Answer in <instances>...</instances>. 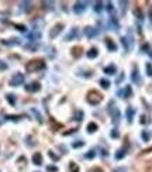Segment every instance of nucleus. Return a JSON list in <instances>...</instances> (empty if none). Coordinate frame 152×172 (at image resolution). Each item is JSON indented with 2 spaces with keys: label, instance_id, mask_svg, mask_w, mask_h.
<instances>
[{
  "label": "nucleus",
  "instance_id": "1",
  "mask_svg": "<svg viewBox=\"0 0 152 172\" xmlns=\"http://www.w3.org/2000/svg\"><path fill=\"white\" fill-rule=\"evenodd\" d=\"M44 68H45V59L44 58H33L25 65L27 72H37V71L44 69Z\"/></svg>",
  "mask_w": 152,
  "mask_h": 172
},
{
  "label": "nucleus",
  "instance_id": "2",
  "mask_svg": "<svg viewBox=\"0 0 152 172\" xmlns=\"http://www.w3.org/2000/svg\"><path fill=\"white\" fill-rule=\"evenodd\" d=\"M101 93H99L97 90H90V92H87V96H86V100L87 103H90V105H99L100 102H101Z\"/></svg>",
  "mask_w": 152,
  "mask_h": 172
},
{
  "label": "nucleus",
  "instance_id": "3",
  "mask_svg": "<svg viewBox=\"0 0 152 172\" xmlns=\"http://www.w3.org/2000/svg\"><path fill=\"white\" fill-rule=\"evenodd\" d=\"M128 150H130L128 137H125V138H124V145H123V148H121V150H118V151H117V154H116V160H121V158H124Z\"/></svg>",
  "mask_w": 152,
  "mask_h": 172
},
{
  "label": "nucleus",
  "instance_id": "4",
  "mask_svg": "<svg viewBox=\"0 0 152 172\" xmlns=\"http://www.w3.org/2000/svg\"><path fill=\"white\" fill-rule=\"evenodd\" d=\"M62 30H64V24L62 23H56L54 27L51 28V31H49V38H55Z\"/></svg>",
  "mask_w": 152,
  "mask_h": 172
},
{
  "label": "nucleus",
  "instance_id": "5",
  "mask_svg": "<svg viewBox=\"0 0 152 172\" xmlns=\"http://www.w3.org/2000/svg\"><path fill=\"white\" fill-rule=\"evenodd\" d=\"M24 82V75L23 74H16L10 79V86H18Z\"/></svg>",
  "mask_w": 152,
  "mask_h": 172
},
{
  "label": "nucleus",
  "instance_id": "6",
  "mask_svg": "<svg viewBox=\"0 0 152 172\" xmlns=\"http://www.w3.org/2000/svg\"><path fill=\"white\" fill-rule=\"evenodd\" d=\"M109 114L111 116V118H113V123H114V124H117V123L120 121V109H117V107L109 109Z\"/></svg>",
  "mask_w": 152,
  "mask_h": 172
},
{
  "label": "nucleus",
  "instance_id": "7",
  "mask_svg": "<svg viewBox=\"0 0 152 172\" xmlns=\"http://www.w3.org/2000/svg\"><path fill=\"white\" fill-rule=\"evenodd\" d=\"M99 34V30L97 28H94V27H86L85 28V35H86L87 38H93V37H96Z\"/></svg>",
  "mask_w": 152,
  "mask_h": 172
},
{
  "label": "nucleus",
  "instance_id": "8",
  "mask_svg": "<svg viewBox=\"0 0 152 172\" xmlns=\"http://www.w3.org/2000/svg\"><path fill=\"white\" fill-rule=\"evenodd\" d=\"M131 80L132 82H135V83H141V80H140V72H138V66L137 65H134L132 66V75H131Z\"/></svg>",
  "mask_w": 152,
  "mask_h": 172
},
{
  "label": "nucleus",
  "instance_id": "9",
  "mask_svg": "<svg viewBox=\"0 0 152 172\" xmlns=\"http://www.w3.org/2000/svg\"><path fill=\"white\" fill-rule=\"evenodd\" d=\"M85 9H86V3L85 1H76L75 6H73V11L76 14H80L82 11H85Z\"/></svg>",
  "mask_w": 152,
  "mask_h": 172
},
{
  "label": "nucleus",
  "instance_id": "10",
  "mask_svg": "<svg viewBox=\"0 0 152 172\" xmlns=\"http://www.w3.org/2000/svg\"><path fill=\"white\" fill-rule=\"evenodd\" d=\"M40 89H41L40 82H31L30 85L25 86V90H27V92H31V93H33V92H38Z\"/></svg>",
  "mask_w": 152,
  "mask_h": 172
},
{
  "label": "nucleus",
  "instance_id": "11",
  "mask_svg": "<svg viewBox=\"0 0 152 172\" xmlns=\"http://www.w3.org/2000/svg\"><path fill=\"white\" fill-rule=\"evenodd\" d=\"M120 95H123L124 99H128V97H131V95H132V89H131V86H125L124 92L118 90V96H120Z\"/></svg>",
  "mask_w": 152,
  "mask_h": 172
},
{
  "label": "nucleus",
  "instance_id": "12",
  "mask_svg": "<svg viewBox=\"0 0 152 172\" xmlns=\"http://www.w3.org/2000/svg\"><path fill=\"white\" fill-rule=\"evenodd\" d=\"M106 47H107L109 51H116L117 50V45L111 38H106Z\"/></svg>",
  "mask_w": 152,
  "mask_h": 172
},
{
  "label": "nucleus",
  "instance_id": "13",
  "mask_svg": "<svg viewBox=\"0 0 152 172\" xmlns=\"http://www.w3.org/2000/svg\"><path fill=\"white\" fill-rule=\"evenodd\" d=\"M86 55H87V58H90V59H94V58H96V56L99 55V50L93 47V48H90V50L87 51Z\"/></svg>",
  "mask_w": 152,
  "mask_h": 172
},
{
  "label": "nucleus",
  "instance_id": "14",
  "mask_svg": "<svg viewBox=\"0 0 152 172\" xmlns=\"http://www.w3.org/2000/svg\"><path fill=\"white\" fill-rule=\"evenodd\" d=\"M82 52H83V48H82L80 45H77V47H73V48H72V55H73L75 58L82 56Z\"/></svg>",
  "mask_w": 152,
  "mask_h": 172
},
{
  "label": "nucleus",
  "instance_id": "15",
  "mask_svg": "<svg viewBox=\"0 0 152 172\" xmlns=\"http://www.w3.org/2000/svg\"><path fill=\"white\" fill-rule=\"evenodd\" d=\"M33 162H34V165H41L42 164V155L40 152H35L33 155Z\"/></svg>",
  "mask_w": 152,
  "mask_h": 172
},
{
  "label": "nucleus",
  "instance_id": "16",
  "mask_svg": "<svg viewBox=\"0 0 152 172\" xmlns=\"http://www.w3.org/2000/svg\"><path fill=\"white\" fill-rule=\"evenodd\" d=\"M1 44H3V45H18V44H20V40H18V38H11V40H1Z\"/></svg>",
  "mask_w": 152,
  "mask_h": 172
},
{
  "label": "nucleus",
  "instance_id": "17",
  "mask_svg": "<svg viewBox=\"0 0 152 172\" xmlns=\"http://www.w3.org/2000/svg\"><path fill=\"white\" fill-rule=\"evenodd\" d=\"M109 27H111L113 30H118V21H117V19L116 17H111L109 20Z\"/></svg>",
  "mask_w": 152,
  "mask_h": 172
},
{
  "label": "nucleus",
  "instance_id": "18",
  "mask_svg": "<svg viewBox=\"0 0 152 172\" xmlns=\"http://www.w3.org/2000/svg\"><path fill=\"white\" fill-rule=\"evenodd\" d=\"M116 66L114 65H110V66H107V68H104V74H107V75H114L116 74Z\"/></svg>",
  "mask_w": 152,
  "mask_h": 172
},
{
  "label": "nucleus",
  "instance_id": "19",
  "mask_svg": "<svg viewBox=\"0 0 152 172\" xmlns=\"http://www.w3.org/2000/svg\"><path fill=\"white\" fill-rule=\"evenodd\" d=\"M151 133H149V131H147V130H145V131H142L141 133V137H142V140L145 141V142H148V141L151 140Z\"/></svg>",
  "mask_w": 152,
  "mask_h": 172
},
{
  "label": "nucleus",
  "instance_id": "20",
  "mask_svg": "<svg viewBox=\"0 0 152 172\" xmlns=\"http://www.w3.org/2000/svg\"><path fill=\"white\" fill-rule=\"evenodd\" d=\"M134 113H135V109L132 107H128L127 109V118H128V121H132V117H134Z\"/></svg>",
  "mask_w": 152,
  "mask_h": 172
},
{
  "label": "nucleus",
  "instance_id": "21",
  "mask_svg": "<svg viewBox=\"0 0 152 172\" xmlns=\"http://www.w3.org/2000/svg\"><path fill=\"white\" fill-rule=\"evenodd\" d=\"M134 14L137 16V19H138V20H142V19H144V14H142V10L140 9V7H135V9H134Z\"/></svg>",
  "mask_w": 152,
  "mask_h": 172
},
{
  "label": "nucleus",
  "instance_id": "22",
  "mask_svg": "<svg viewBox=\"0 0 152 172\" xmlns=\"http://www.w3.org/2000/svg\"><path fill=\"white\" fill-rule=\"evenodd\" d=\"M97 124L96 123H89V126H87V131L89 133H94V131H97Z\"/></svg>",
  "mask_w": 152,
  "mask_h": 172
},
{
  "label": "nucleus",
  "instance_id": "23",
  "mask_svg": "<svg viewBox=\"0 0 152 172\" xmlns=\"http://www.w3.org/2000/svg\"><path fill=\"white\" fill-rule=\"evenodd\" d=\"M6 99H7V102L10 103L11 106H14V105H16V96H14V95L9 93V95H6Z\"/></svg>",
  "mask_w": 152,
  "mask_h": 172
},
{
  "label": "nucleus",
  "instance_id": "24",
  "mask_svg": "<svg viewBox=\"0 0 152 172\" xmlns=\"http://www.w3.org/2000/svg\"><path fill=\"white\" fill-rule=\"evenodd\" d=\"M94 157H96V151L92 150V151H89L86 155H85V160H93Z\"/></svg>",
  "mask_w": 152,
  "mask_h": 172
},
{
  "label": "nucleus",
  "instance_id": "25",
  "mask_svg": "<svg viewBox=\"0 0 152 172\" xmlns=\"http://www.w3.org/2000/svg\"><path fill=\"white\" fill-rule=\"evenodd\" d=\"M24 117H25L24 114H18V116H10V114H9V116H6L7 120H13V121H17L18 118H24Z\"/></svg>",
  "mask_w": 152,
  "mask_h": 172
},
{
  "label": "nucleus",
  "instance_id": "26",
  "mask_svg": "<svg viewBox=\"0 0 152 172\" xmlns=\"http://www.w3.org/2000/svg\"><path fill=\"white\" fill-rule=\"evenodd\" d=\"M121 43H123V45H124L125 51H130V45H128V40H127V37H123V38H121Z\"/></svg>",
  "mask_w": 152,
  "mask_h": 172
},
{
  "label": "nucleus",
  "instance_id": "27",
  "mask_svg": "<svg viewBox=\"0 0 152 172\" xmlns=\"http://www.w3.org/2000/svg\"><path fill=\"white\" fill-rule=\"evenodd\" d=\"M100 85H101V87H104V89H109L110 82L107 80V79H100Z\"/></svg>",
  "mask_w": 152,
  "mask_h": 172
},
{
  "label": "nucleus",
  "instance_id": "28",
  "mask_svg": "<svg viewBox=\"0 0 152 172\" xmlns=\"http://www.w3.org/2000/svg\"><path fill=\"white\" fill-rule=\"evenodd\" d=\"M145 71H147V75L148 76H152V65L149 62L145 64Z\"/></svg>",
  "mask_w": 152,
  "mask_h": 172
},
{
  "label": "nucleus",
  "instance_id": "29",
  "mask_svg": "<svg viewBox=\"0 0 152 172\" xmlns=\"http://www.w3.org/2000/svg\"><path fill=\"white\" fill-rule=\"evenodd\" d=\"M76 35H77V31H76V28H72L71 34H69V35H66V41L72 40V38H73V37H76Z\"/></svg>",
  "mask_w": 152,
  "mask_h": 172
},
{
  "label": "nucleus",
  "instance_id": "30",
  "mask_svg": "<svg viewBox=\"0 0 152 172\" xmlns=\"http://www.w3.org/2000/svg\"><path fill=\"white\" fill-rule=\"evenodd\" d=\"M69 168H71V171L69 172H77L79 171V166L76 165L75 162H71V164H69Z\"/></svg>",
  "mask_w": 152,
  "mask_h": 172
},
{
  "label": "nucleus",
  "instance_id": "31",
  "mask_svg": "<svg viewBox=\"0 0 152 172\" xmlns=\"http://www.w3.org/2000/svg\"><path fill=\"white\" fill-rule=\"evenodd\" d=\"M51 127H52V130H56L61 127V124H58V123L55 121V118H51Z\"/></svg>",
  "mask_w": 152,
  "mask_h": 172
},
{
  "label": "nucleus",
  "instance_id": "32",
  "mask_svg": "<svg viewBox=\"0 0 152 172\" xmlns=\"http://www.w3.org/2000/svg\"><path fill=\"white\" fill-rule=\"evenodd\" d=\"M83 145H85V142H83V141H76V142L72 144V147H73V148H80V147H83Z\"/></svg>",
  "mask_w": 152,
  "mask_h": 172
},
{
  "label": "nucleus",
  "instance_id": "33",
  "mask_svg": "<svg viewBox=\"0 0 152 172\" xmlns=\"http://www.w3.org/2000/svg\"><path fill=\"white\" fill-rule=\"evenodd\" d=\"M101 4H103L101 1H97V3L94 4V10H96V11H100V10H101Z\"/></svg>",
  "mask_w": 152,
  "mask_h": 172
},
{
  "label": "nucleus",
  "instance_id": "34",
  "mask_svg": "<svg viewBox=\"0 0 152 172\" xmlns=\"http://www.w3.org/2000/svg\"><path fill=\"white\" fill-rule=\"evenodd\" d=\"M140 123H141V124H147V123H148V120H147V116H145V114H142V116H141Z\"/></svg>",
  "mask_w": 152,
  "mask_h": 172
},
{
  "label": "nucleus",
  "instance_id": "35",
  "mask_svg": "<svg viewBox=\"0 0 152 172\" xmlns=\"http://www.w3.org/2000/svg\"><path fill=\"white\" fill-rule=\"evenodd\" d=\"M33 113L35 114V116H37V117H38V121H40V123H42V118H41V116H40V113H38V111H37L35 109H33Z\"/></svg>",
  "mask_w": 152,
  "mask_h": 172
},
{
  "label": "nucleus",
  "instance_id": "36",
  "mask_svg": "<svg viewBox=\"0 0 152 172\" xmlns=\"http://www.w3.org/2000/svg\"><path fill=\"white\" fill-rule=\"evenodd\" d=\"M7 69V64H4L3 61H0V71H6Z\"/></svg>",
  "mask_w": 152,
  "mask_h": 172
},
{
  "label": "nucleus",
  "instance_id": "37",
  "mask_svg": "<svg viewBox=\"0 0 152 172\" xmlns=\"http://www.w3.org/2000/svg\"><path fill=\"white\" fill-rule=\"evenodd\" d=\"M16 27L20 30V31H25L27 28H25V25H23V24H16Z\"/></svg>",
  "mask_w": 152,
  "mask_h": 172
},
{
  "label": "nucleus",
  "instance_id": "38",
  "mask_svg": "<svg viewBox=\"0 0 152 172\" xmlns=\"http://www.w3.org/2000/svg\"><path fill=\"white\" fill-rule=\"evenodd\" d=\"M49 157H51V158H52L54 161H58V160H59V157H56V155H55L52 151H49Z\"/></svg>",
  "mask_w": 152,
  "mask_h": 172
},
{
  "label": "nucleus",
  "instance_id": "39",
  "mask_svg": "<svg viewBox=\"0 0 152 172\" xmlns=\"http://www.w3.org/2000/svg\"><path fill=\"white\" fill-rule=\"evenodd\" d=\"M89 172H103V169H101V168H97V166H94V168H92Z\"/></svg>",
  "mask_w": 152,
  "mask_h": 172
},
{
  "label": "nucleus",
  "instance_id": "40",
  "mask_svg": "<svg viewBox=\"0 0 152 172\" xmlns=\"http://www.w3.org/2000/svg\"><path fill=\"white\" fill-rule=\"evenodd\" d=\"M111 137H113V138H117V137H118V133H117V130H113V131H111Z\"/></svg>",
  "mask_w": 152,
  "mask_h": 172
},
{
  "label": "nucleus",
  "instance_id": "41",
  "mask_svg": "<svg viewBox=\"0 0 152 172\" xmlns=\"http://www.w3.org/2000/svg\"><path fill=\"white\" fill-rule=\"evenodd\" d=\"M107 10L113 11V3H107Z\"/></svg>",
  "mask_w": 152,
  "mask_h": 172
},
{
  "label": "nucleus",
  "instance_id": "42",
  "mask_svg": "<svg viewBox=\"0 0 152 172\" xmlns=\"http://www.w3.org/2000/svg\"><path fill=\"white\" fill-rule=\"evenodd\" d=\"M149 151H152V147H151V148H148V150H144L141 154H147V152H149Z\"/></svg>",
  "mask_w": 152,
  "mask_h": 172
},
{
  "label": "nucleus",
  "instance_id": "43",
  "mask_svg": "<svg viewBox=\"0 0 152 172\" xmlns=\"http://www.w3.org/2000/svg\"><path fill=\"white\" fill-rule=\"evenodd\" d=\"M48 169H49V171H56V168H55V166H48Z\"/></svg>",
  "mask_w": 152,
  "mask_h": 172
},
{
  "label": "nucleus",
  "instance_id": "44",
  "mask_svg": "<svg viewBox=\"0 0 152 172\" xmlns=\"http://www.w3.org/2000/svg\"><path fill=\"white\" fill-rule=\"evenodd\" d=\"M114 172H125V169H124V168H121V169H116Z\"/></svg>",
  "mask_w": 152,
  "mask_h": 172
},
{
  "label": "nucleus",
  "instance_id": "45",
  "mask_svg": "<svg viewBox=\"0 0 152 172\" xmlns=\"http://www.w3.org/2000/svg\"><path fill=\"white\" fill-rule=\"evenodd\" d=\"M148 54H149V55H151V58H152V51H149V52H148Z\"/></svg>",
  "mask_w": 152,
  "mask_h": 172
}]
</instances>
